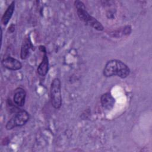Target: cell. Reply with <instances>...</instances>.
<instances>
[{"label": "cell", "mask_w": 152, "mask_h": 152, "mask_svg": "<svg viewBox=\"0 0 152 152\" xmlns=\"http://www.w3.org/2000/svg\"><path fill=\"white\" fill-rule=\"evenodd\" d=\"M129 67L122 61L117 59L109 61L103 69V75L106 77L117 75L120 78H125L129 75Z\"/></svg>", "instance_id": "1"}, {"label": "cell", "mask_w": 152, "mask_h": 152, "mask_svg": "<svg viewBox=\"0 0 152 152\" xmlns=\"http://www.w3.org/2000/svg\"><path fill=\"white\" fill-rule=\"evenodd\" d=\"M74 5L77 8V15L80 20L98 31L103 30L104 27L101 23L89 14L86 11L85 5L82 1H75Z\"/></svg>", "instance_id": "2"}, {"label": "cell", "mask_w": 152, "mask_h": 152, "mask_svg": "<svg viewBox=\"0 0 152 152\" xmlns=\"http://www.w3.org/2000/svg\"><path fill=\"white\" fill-rule=\"evenodd\" d=\"M50 99L53 107L58 109L62 104L61 94V83L59 78H56L53 80L50 85Z\"/></svg>", "instance_id": "3"}, {"label": "cell", "mask_w": 152, "mask_h": 152, "mask_svg": "<svg viewBox=\"0 0 152 152\" xmlns=\"http://www.w3.org/2000/svg\"><path fill=\"white\" fill-rule=\"evenodd\" d=\"M29 119V113L26 110H21L7 122L5 128L7 130H11L17 126H21L25 125Z\"/></svg>", "instance_id": "4"}, {"label": "cell", "mask_w": 152, "mask_h": 152, "mask_svg": "<svg viewBox=\"0 0 152 152\" xmlns=\"http://www.w3.org/2000/svg\"><path fill=\"white\" fill-rule=\"evenodd\" d=\"M2 65L5 68L12 71L18 70L22 67V64L18 60L11 56L4 58L2 61Z\"/></svg>", "instance_id": "5"}, {"label": "cell", "mask_w": 152, "mask_h": 152, "mask_svg": "<svg viewBox=\"0 0 152 152\" xmlns=\"http://www.w3.org/2000/svg\"><path fill=\"white\" fill-rule=\"evenodd\" d=\"M100 102L102 107L104 109L109 110L113 107L115 102V99L112 96L111 93L108 92L104 93L101 96Z\"/></svg>", "instance_id": "6"}, {"label": "cell", "mask_w": 152, "mask_h": 152, "mask_svg": "<svg viewBox=\"0 0 152 152\" xmlns=\"http://www.w3.org/2000/svg\"><path fill=\"white\" fill-rule=\"evenodd\" d=\"M26 97V91L21 87H18L14 90V102L18 106H23L25 103Z\"/></svg>", "instance_id": "7"}, {"label": "cell", "mask_w": 152, "mask_h": 152, "mask_svg": "<svg viewBox=\"0 0 152 152\" xmlns=\"http://www.w3.org/2000/svg\"><path fill=\"white\" fill-rule=\"evenodd\" d=\"M32 48V44L31 43L30 37L28 36H25L24 38L21 48V52H20V57L22 59H26L28 56L29 55L30 50Z\"/></svg>", "instance_id": "8"}, {"label": "cell", "mask_w": 152, "mask_h": 152, "mask_svg": "<svg viewBox=\"0 0 152 152\" xmlns=\"http://www.w3.org/2000/svg\"><path fill=\"white\" fill-rule=\"evenodd\" d=\"M49 70V62L46 52H44V55L42 62L37 67V73L40 76H45Z\"/></svg>", "instance_id": "9"}, {"label": "cell", "mask_w": 152, "mask_h": 152, "mask_svg": "<svg viewBox=\"0 0 152 152\" xmlns=\"http://www.w3.org/2000/svg\"><path fill=\"white\" fill-rule=\"evenodd\" d=\"M14 10H15V1H12L8 7L5 12H4V15L2 17L1 21L4 26H6L8 23L9 21L10 20L12 16V14L14 12Z\"/></svg>", "instance_id": "10"}, {"label": "cell", "mask_w": 152, "mask_h": 152, "mask_svg": "<svg viewBox=\"0 0 152 152\" xmlns=\"http://www.w3.org/2000/svg\"><path fill=\"white\" fill-rule=\"evenodd\" d=\"M10 33H12L15 30V26L14 24H11L10 27H9V29H8Z\"/></svg>", "instance_id": "11"}]
</instances>
